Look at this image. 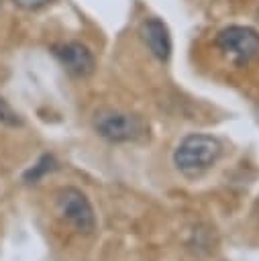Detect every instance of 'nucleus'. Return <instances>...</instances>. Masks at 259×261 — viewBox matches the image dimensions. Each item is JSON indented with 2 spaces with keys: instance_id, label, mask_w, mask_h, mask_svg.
<instances>
[{
  "instance_id": "1",
  "label": "nucleus",
  "mask_w": 259,
  "mask_h": 261,
  "mask_svg": "<svg viewBox=\"0 0 259 261\" xmlns=\"http://www.w3.org/2000/svg\"><path fill=\"white\" fill-rule=\"evenodd\" d=\"M222 155V145L216 137L206 133L186 135L173 151V165L190 179L204 175Z\"/></svg>"
},
{
  "instance_id": "2",
  "label": "nucleus",
  "mask_w": 259,
  "mask_h": 261,
  "mask_svg": "<svg viewBox=\"0 0 259 261\" xmlns=\"http://www.w3.org/2000/svg\"><path fill=\"white\" fill-rule=\"evenodd\" d=\"M92 126L110 143H139L149 135V126L141 116L118 108H98L92 116Z\"/></svg>"
},
{
  "instance_id": "3",
  "label": "nucleus",
  "mask_w": 259,
  "mask_h": 261,
  "mask_svg": "<svg viewBox=\"0 0 259 261\" xmlns=\"http://www.w3.org/2000/svg\"><path fill=\"white\" fill-rule=\"evenodd\" d=\"M216 47L228 55L235 65L243 67L259 55V33L251 27L230 24L216 35Z\"/></svg>"
},
{
  "instance_id": "4",
  "label": "nucleus",
  "mask_w": 259,
  "mask_h": 261,
  "mask_svg": "<svg viewBox=\"0 0 259 261\" xmlns=\"http://www.w3.org/2000/svg\"><path fill=\"white\" fill-rule=\"evenodd\" d=\"M57 212L77 232L90 234L96 228V214L84 192L77 188H63L57 194Z\"/></svg>"
},
{
  "instance_id": "5",
  "label": "nucleus",
  "mask_w": 259,
  "mask_h": 261,
  "mask_svg": "<svg viewBox=\"0 0 259 261\" xmlns=\"http://www.w3.org/2000/svg\"><path fill=\"white\" fill-rule=\"evenodd\" d=\"M51 53L59 61V65L73 77H90L96 69V59L92 51L80 41L57 43L51 47Z\"/></svg>"
},
{
  "instance_id": "6",
  "label": "nucleus",
  "mask_w": 259,
  "mask_h": 261,
  "mask_svg": "<svg viewBox=\"0 0 259 261\" xmlns=\"http://www.w3.org/2000/svg\"><path fill=\"white\" fill-rule=\"evenodd\" d=\"M139 35L145 43V47L149 49V53L157 59V61H167L171 57V35L167 24L157 18V16H149L141 22Z\"/></svg>"
},
{
  "instance_id": "7",
  "label": "nucleus",
  "mask_w": 259,
  "mask_h": 261,
  "mask_svg": "<svg viewBox=\"0 0 259 261\" xmlns=\"http://www.w3.org/2000/svg\"><path fill=\"white\" fill-rule=\"evenodd\" d=\"M55 167H57L55 157L49 155V153H45V155L39 157V161H37L33 167H29V169L22 173V181H24V184H37L41 177H45L47 173H51Z\"/></svg>"
},
{
  "instance_id": "8",
  "label": "nucleus",
  "mask_w": 259,
  "mask_h": 261,
  "mask_svg": "<svg viewBox=\"0 0 259 261\" xmlns=\"http://www.w3.org/2000/svg\"><path fill=\"white\" fill-rule=\"evenodd\" d=\"M0 124H4V126H20L22 124V118H20V114L0 96Z\"/></svg>"
},
{
  "instance_id": "9",
  "label": "nucleus",
  "mask_w": 259,
  "mask_h": 261,
  "mask_svg": "<svg viewBox=\"0 0 259 261\" xmlns=\"http://www.w3.org/2000/svg\"><path fill=\"white\" fill-rule=\"evenodd\" d=\"M18 8H22V10H41V8H45L47 4H51L53 0H12Z\"/></svg>"
},
{
  "instance_id": "10",
  "label": "nucleus",
  "mask_w": 259,
  "mask_h": 261,
  "mask_svg": "<svg viewBox=\"0 0 259 261\" xmlns=\"http://www.w3.org/2000/svg\"><path fill=\"white\" fill-rule=\"evenodd\" d=\"M255 16H257V20H259V8H257V10H255Z\"/></svg>"
}]
</instances>
